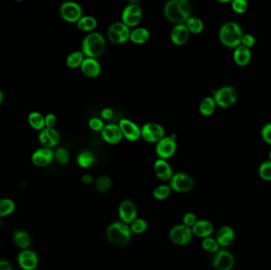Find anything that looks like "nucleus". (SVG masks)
<instances>
[{
  "label": "nucleus",
  "instance_id": "39",
  "mask_svg": "<svg viewBox=\"0 0 271 270\" xmlns=\"http://www.w3.org/2000/svg\"><path fill=\"white\" fill-rule=\"evenodd\" d=\"M232 7L236 14H242L247 11L248 2L247 0H232Z\"/></svg>",
  "mask_w": 271,
  "mask_h": 270
},
{
  "label": "nucleus",
  "instance_id": "13",
  "mask_svg": "<svg viewBox=\"0 0 271 270\" xmlns=\"http://www.w3.org/2000/svg\"><path fill=\"white\" fill-rule=\"evenodd\" d=\"M119 127L122 132L123 136L129 141H137L141 137V128L136 123L122 119L119 122Z\"/></svg>",
  "mask_w": 271,
  "mask_h": 270
},
{
  "label": "nucleus",
  "instance_id": "21",
  "mask_svg": "<svg viewBox=\"0 0 271 270\" xmlns=\"http://www.w3.org/2000/svg\"><path fill=\"white\" fill-rule=\"evenodd\" d=\"M53 158H54V153L50 148H41L34 153L32 161L37 166H44L49 164Z\"/></svg>",
  "mask_w": 271,
  "mask_h": 270
},
{
  "label": "nucleus",
  "instance_id": "4",
  "mask_svg": "<svg viewBox=\"0 0 271 270\" xmlns=\"http://www.w3.org/2000/svg\"><path fill=\"white\" fill-rule=\"evenodd\" d=\"M243 35V30L239 24L235 22H229L221 26L219 39L225 46L235 48L241 44Z\"/></svg>",
  "mask_w": 271,
  "mask_h": 270
},
{
  "label": "nucleus",
  "instance_id": "7",
  "mask_svg": "<svg viewBox=\"0 0 271 270\" xmlns=\"http://www.w3.org/2000/svg\"><path fill=\"white\" fill-rule=\"evenodd\" d=\"M169 237L175 244L184 246L192 240L193 231L191 227L187 226L185 224H179L170 231Z\"/></svg>",
  "mask_w": 271,
  "mask_h": 270
},
{
  "label": "nucleus",
  "instance_id": "43",
  "mask_svg": "<svg viewBox=\"0 0 271 270\" xmlns=\"http://www.w3.org/2000/svg\"><path fill=\"white\" fill-rule=\"evenodd\" d=\"M107 36H108V38L110 39V40L112 41L113 43H115V44H124L120 34H119L118 32L115 31V30L110 28V27H109L108 31H107Z\"/></svg>",
  "mask_w": 271,
  "mask_h": 270
},
{
  "label": "nucleus",
  "instance_id": "26",
  "mask_svg": "<svg viewBox=\"0 0 271 270\" xmlns=\"http://www.w3.org/2000/svg\"><path fill=\"white\" fill-rule=\"evenodd\" d=\"M217 108L215 100L212 97H207L201 101L199 106V110L203 116H209L213 115Z\"/></svg>",
  "mask_w": 271,
  "mask_h": 270
},
{
  "label": "nucleus",
  "instance_id": "53",
  "mask_svg": "<svg viewBox=\"0 0 271 270\" xmlns=\"http://www.w3.org/2000/svg\"><path fill=\"white\" fill-rule=\"evenodd\" d=\"M269 158H270V160H271V150L270 151V152H269Z\"/></svg>",
  "mask_w": 271,
  "mask_h": 270
},
{
  "label": "nucleus",
  "instance_id": "18",
  "mask_svg": "<svg viewBox=\"0 0 271 270\" xmlns=\"http://www.w3.org/2000/svg\"><path fill=\"white\" fill-rule=\"evenodd\" d=\"M39 140L44 147L51 148L60 142V135L53 128H43L39 134Z\"/></svg>",
  "mask_w": 271,
  "mask_h": 270
},
{
  "label": "nucleus",
  "instance_id": "50",
  "mask_svg": "<svg viewBox=\"0 0 271 270\" xmlns=\"http://www.w3.org/2000/svg\"><path fill=\"white\" fill-rule=\"evenodd\" d=\"M2 100H3V93L0 90V105L2 103Z\"/></svg>",
  "mask_w": 271,
  "mask_h": 270
},
{
  "label": "nucleus",
  "instance_id": "14",
  "mask_svg": "<svg viewBox=\"0 0 271 270\" xmlns=\"http://www.w3.org/2000/svg\"><path fill=\"white\" fill-rule=\"evenodd\" d=\"M118 214L122 222L131 224L137 219V211L134 203L129 200H123L119 206Z\"/></svg>",
  "mask_w": 271,
  "mask_h": 270
},
{
  "label": "nucleus",
  "instance_id": "9",
  "mask_svg": "<svg viewBox=\"0 0 271 270\" xmlns=\"http://www.w3.org/2000/svg\"><path fill=\"white\" fill-rule=\"evenodd\" d=\"M142 9L137 3H129L121 14V21L129 27L138 26L142 19Z\"/></svg>",
  "mask_w": 271,
  "mask_h": 270
},
{
  "label": "nucleus",
  "instance_id": "1",
  "mask_svg": "<svg viewBox=\"0 0 271 270\" xmlns=\"http://www.w3.org/2000/svg\"><path fill=\"white\" fill-rule=\"evenodd\" d=\"M191 14V6L188 0H168L165 4V17L175 24L186 23Z\"/></svg>",
  "mask_w": 271,
  "mask_h": 270
},
{
  "label": "nucleus",
  "instance_id": "55",
  "mask_svg": "<svg viewBox=\"0 0 271 270\" xmlns=\"http://www.w3.org/2000/svg\"><path fill=\"white\" fill-rule=\"evenodd\" d=\"M0 226H1V220H0Z\"/></svg>",
  "mask_w": 271,
  "mask_h": 270
},
{
  "label": "nucleus",
  "instance_id": "37",
  "mask_svg": "<svg viewBox=\"0 0 271 270\" xmlns=\"http://www.w3.org/2000/svg\"><path fill=\"white\" fill-rule=\"evenodd\" d=\"M202 247L205 251L212 254H215L217 250H219V244L216 239L211 238L210 236L205 237L201 242Z\"/></svg>",
  "mask_w": 271,
  "mask_h": 270
},
{
  "label": "nucleus",
  "instance_id": "35",
  "mask_svg": "<svg viewBox=\"0 0 271 270\" xmlns=\"http://www.w3.org/2000/svg\"><path fill=\"white\" fill-rule=\"evenodd\" d=\"M260 178L266 182H271V160L264 161L259 167Z\"/></svg>",
  "mask_w": 271,
  "mask_h": 270
},
{
  "label": "nucleus",
  "instance_id": "42",
  "mask_svg": "<svg viewBox=\"0 0 271 270\" xmlns=\"http://www.w3.org/2000/svg\"><path fill=\"white\" fill-rule=\"evenodd\" d=\"M89 126L95 132H102L105 125L103 120L97 117H93L89 120Z\"/></svg>",
  "mask_w": 271,
  "mask_h": 270
},
{
  "label": "nucleus",
  "instance_id": "25",
  "mask_svg": "<svg viewBox=\"0 0 271 270\" xmlns=\"http://www.w3.org/2000/svg\"><path fill=\"white\" fill-rule=\"evenodd\" d=\"M150 39V32L144 27H137L130 34L129 40L134 44H143L149 41Z\"/></svg>",
  "mask_w": 271,
  "mask_h": 270
},
{
  "label": "nucleus",
  "instance_id": "41",
  "mask_svg": "<svg viewBox=\"0 0 271 270\" xmlns=\"http://www.w3.org/2000/svg\"><path fill=\"white\" fill-rule=\"evenodd\" d=\"M261 136L266 144L271 145V122L264 124L262 128Z\"/></svg>",
  "mask_w": 271,
  "mask_h": 270
},
{
  "label": "nucleus",
  "instance_id": "32",
  "mask_svg": "<svg viewBox=\"0 0 271 270\" xmlns=\"http://www.w3.org/2000/svg\"><path fill=\"white\" fill-rule=\"evenodd\" d=\"M95 187L100 193L107 192L112 187V180L108 176H101L95 182Z\"/></svg>",
  "mask_w": 271,
  "mask_h": 270
},
{
  "label": "nucleus",
  "instance_id": "6",
  "mask_svg": "<svg viewBox=\"0 0 271 270\" xmlns=\"http://www.w3.org/2000/svg\"><path fill=\"white\" fill-rule=\"evenodd\" d=\"M60 14L65 22L77 23L82 16V9L78 2L65 1L60 7Z\"/></svg>",
  "mask_w": 271,
  "mask_h": 270
},
{
  "label": "nucleus",
  "instance_id": "45",
  "mask_svg": "<svg viewBox=\"0 0 271 270\" xmlns=\"http://www.w3.org/2000/svg\"><path fill=\"white\" fill-rule=\"evenodd\" d=\"M197 221V218L193 212H188L186 213L185 216H183V224H185L187 226L192 228L194 224Z\"/></svg>",
  "mask_w": 271,
  "mask_h": 270
},
{
  "label": "nucleus",
  "instance_id": "11",
  "mask_svg": "<svg viewBox=\"0 0 271 270\" xmlns=\"http://www.w3.org/2000/svg\"><path fill=\"white\" fill-rule=\"evenodd\" d=\"M177 150V144L175 139L171 136H164L157 142L155 152L160 158L168 159L174 156Z\"/></svg>",
  "mask_w": 271,
  "mask_h": 270
},
{
  "label": "nucleus",
  "instance_id": "31",
  "mask_svg": "<svg viewBox=\"0 0 271 270\" xmlns=\"http://www.w3.org/2000/svg\"><path fill=\"white\" fill-rule=\"evenodd\" d=\"M29 123L30 126L36 130H41L45 126L44 117L39 112H33L29 115Z\"/></svg>",
  "mask_w": 271,
  "mask_h": 270
},
{
  "label": "nucleus",
  "instance_id": "49",
  "mask_svg": "<svg viewBox=\"0 0 271 270\" xmlns=\"http://www.w3.org/2000/svg\"><path fill=\"white\" fill-rule=\"evenodd\" d=\"M11 270V266L10 263L6 261H0V270Z\"/></svg>",
  "mask_w": 271,
  "mask_h": 270
},
{
  "label": "nucleus",
  "instance_id": "22",
  "mask_svg": "<svg viewBox=\"0 0 271 270\" xmlns=\"http://www.w3.org/2000/svg\"><path fill=\"white\" fill-rule=\"evenodd\" d=\"M18 262L22 269L33 270L38 266V257L31 250H24L18 255Z\"/></svg>",
  "mask_w": 271,
  "mask_h": 270
},
{
  "label": "nucleus",
  "instance_id": "38",
  "mask_svg": "<svg viewBox=\"0 0 271 270\" xmlns=\"http://www.w3.org/2000/svg\"><path fill=\"white\" fill-rule=\"evenodd\" d=\"M130 229L132 233L141 234L145 232L148 228V224L144 219H135L133 222L131 223Z\"/></svg>",
  "mask_w": 271,
  "mask_h": 270
},
{
  "label": "nucleus",
  "instance_id": "36",
  "mask_svg": "<svg viewBox=\"0 0 271 270\" xmlns=\"http://www.w3.org/2000/svg\"><path fill=\"white\" fill-rule=\"evenodd\" d=\"M14 203L9 199L0 200V217L8 216L14 212Z\"/></svg>",
  "mask_w": 271,
  "mask_h": 270
},
{
  "label": "nucleus",
  "instance_id": "5",
  "mask_svg": "<svg viewBox=\"0 0 271 270\" xmlns=\"http://www.w3.org/2000/svg\"><path fill=\"white\" fill-rule=\"evenodd\" d=\"M213 98L217 106L221 108L228 109L236 102L238 94L233 86H226L216 90Z\"/></svg>",
  "mask_w": 271,
  "mask_h": 270
},
{
  "label": "nucleus",
  "instance_id": "54",
  "mask_svg": "<svg viewBox=\"0 0 271 270\" xmlns=\"http://www.w3.org/2000/svg\"><path fill=\"white\" fill-rule=\"evenodd\" d=\"M15 1H17V2H21L22 0H15Z\"/></svg>",
  "mask_w": 271,
  "mask_h": 270
},
{
  "label": "nucleus",
  "instance_id": "29",
  "mask_svg": "<svg viewBox=\"0 0 271 270\" xmlns=\"http://www.w3.org/2000/svg\"><path fill=\"white\" fill-rule=\"evenodd\" d=\"M185 24L191 34H200L204 30L202 21L197 17H190Z\"/></svg>",
  "mask_w": 271,
  "mask_h": 270
},
{
  "label": "nucleus",
  "instance_id": "33",
  "mask_svg": "<svg viewBox=\"0 0 271 270\" xmlns=\"http://www.w3.org/2000/svg\"><path fill=\"white\" fill-rule=\"evenodd\" d=\"M14 240L15 244L21 248H26L30 244V238L29 234L22 231L15 232L14 235Z\"/></svg>",
  "mask_w": 271,
  "mask_h": 270
},
{
  "label": "nucleus",
  "instance_id": "3",
  "mask_svg": "<svg viewBox=\"0 0 271 270\" xmlns=\"http://www.w3.org/2000/svg\"><path fill=\"white\" fill-rule=\"evenodd\" d=\"M131 234L130 227L122 221L113 223L108 227L107 231L109 242L117 247L126 246L130 241Z\"/></svg>",
  "mask_w": 271,
  "mask_h": 270
},
{
  "label": "nucleus",
  "instance_id": "15",
  "mask_svg": "<svg viewBox=\"0 0 271 270\" xmlns=\"http://www.w3.org/2000/svg\"><path fill=\"white\" fill-rule=\"evenodd\" d=\"M80 69L83 75L89 78H97L102 72L100 63L96 58L92 57H85L81 64Z\"/></svg>",
  "mask_w": 271,
  "mask_h": 270
},
{
  "label": "nucleus",
  "instance_id": "2",
  "mask_svg": "<svg viewBox=\"0 0 271 270\" xmlns=\"http://www.w3.org/2000/svg\"><path fill=\"white\" fill-rule=\"evenodd\" d=\"M105 49L106 40L100 33H90L82 40L81 51L86 57L98 58L103 54Z\"/></svg>",
  "mask_w": 271,
  "mask_h": 270
},
{
  "label": "nucleus",
  "instance_id": "19",
  "mask_svg": "<svg viewBox=\"0 0 271 270\" xmlns=\"http://www.w3.org/2000/svg\"><path fill=\"white\" fill-rule=\"evenodd\" d=\"M154 170H155L157 178L163 182L171 180V177L173 176L171 166L166 161V159H163V158H159V159L155 161Z\"/></svg>",
  "mask_w": 271,
  "mask_h": 270
},
{
  "label": "nucleus",
  "instance_id": "30",
  "mask_svg": "<svg viewBox=\"0 0 271 270\" xmlns=\"http://www.w3.org/2000/svg\"><path fill=\"white\" fill-rule=\"evenodd\" d=\"M77 162H78V166L82 168H88L94 164L95 156H94L92 152L85 151L78 154Z\"/></svg>",
  "mask_w": 271,
  "mask_h": 270
},
{
  "label": "nucleus",
  "instance_id": "23",
  "mask_svg": "<svg viewBox=\"0 0 271 270\" xmlns=\"http://www.w3.org/2000/svg\"><path fill=\"white\" fill-rule=\"evenodd\" d=\"M233 58L238 66H247L251 59V52L250 48L244 46L243 44H239V46L235 48V51L233 53Z\"/></svg>",
  "mask_w": 271,
  "mask_h": 270
},
{
  "label": "nucleus",
  "instance_id": "44",
  "mask_svg": "<svg viewBox=\"0 0 271 270\" xmlns=\"http://www.w3.org/2000/svg\"><path fill=\"white\" fill-rule=\"evenodd\" d=\"M256 42L255 37L251 34H245L243 35L242 40H241V44H243L244 46L247 47V48H251L253 47Z\"/></svg>",
  "mask_w": 271,
  "mask_h": 270
},
{
  "label": "nucleus",
  "instance_id": "24",
  "mask_svg": "<svg viewBox=\"0 0 271 270\" xmlns=\"http://www.w3.org/2000/svg\"><path fill=\"white\" fill-rule=\"evenodd\" d=\"M192 231L196 236L204 238L213 234V225L208 220H197L192 226Z\"/></svg>",
  "mask_w": 271,
  "mask_h": 270
},
{
  "label": "nucleus",
  "instance_id": "16",
  "mask_svg": "<svg viewBox=\"0 0 271 270\" xmlns=\"http://www.w3.org/2000/svg\"><path fill=\"white\" fill-rule=\"evenodd\" d=\"M101 132L103 140L110 144H119L123 139L122 132L116 124H107Z\"/></svg>",
  "mask_w": 271,
  "mask_h": 270
},
{
  "label": "nucleus",
  "instance_id": "40",
  "mask_svg": "<svg viewBox=\"0 0 271 270\" xmlns=\"http://www.w3.org/2000/svg\"><path fill=\"white\" fill-rule=\"evenodd\" d=\"M56 158L60 164H67L69 161V152L65 148H58L56 152Z\"/></svg>",
  "mask_w": 271,
  "mask_h": 270
},
{
  "label": "nucleus",
  "instance_id": "12",
  "mask_svg": "<svg viewBox=\"0 0 271 270\" xmlns=\"http://www.w3.org/2000/svg\"><path fill=\"white\" fill-rule=\"evenodd\" d=\"M235 264V258L226 250H218L213 257V266L217 270H231Z\"/></svg>",
  "mask_w": 271,
  "mask_h": 270
},
{
  "label": "nucleus",
  "instance_id": "52",
  "mask_svg": "<svg viewBox=\"0 0 271 270\" xmlns=\"http://www.w3.org/2000/svg\"><path fill=\"white\" fill-rule=\"evenodd\" d=\"M138 1L139 0H129V2H130V3H137Z\"/></svg>",
  "mask_w": 271,
  "mask_h": 270
},
{
  "label": "nucleus",
  "instance_id": "17",
  "mask_svg": "<svg viewBox=\"0 0 271 270\" xmlns=\"http://www.w3.org/2000/svg\"><path fill=\"white\" fill-rule=\"evenodd\" d=\"M189 30L185 23L175 24L171 33V40L173 44L177 46H181L187 42L190 37Z\"/></svg>",
  "mask_w": 271,
  "mask_h": 270
},
{
  "label": "nucleus",
  "instance_id": "8",
  "mask_svg": "<svg viewBox=\"0 0 271 270\" xmlns=\"http://www.w3.org/2000/svg\"><path fill=\"white\" fill-rule=\"evenodd\" d=\"M194 186L193 178L186 173H177L171 178L170 187L178 193H187L191 191Z\"/></svg>",
  "mask_w": 271,
  "mask_h": 270
},
{
  "label": "nucleus",
  "instance_id": "48",
  "mask_svg": "<svg viewBox=\"0 0 271 270\" xmlns=\"http://www.w3.org/2000/svg\"><path fill=\"white\" fill-rule=\"evenodd\" d=\"M81 180L82 182L84 183V184L89 185L91 184L94 182V178L93 177L90 175V174H83L82 178H81Z\"/></svg>",
  "mask_w": 271,
  "mask_h": 270
},
{
  "label": "nucleus",
  "instance_id": "47",
  "mask_svg": "<svg viewBox=\"0 0 271 270\" xmlns=\"http://www.w3.org/2000/svg\"><path fill=\"white\" fill-rule=\"evenodd\" d=\"M113 116H114V112L111 109L106 108L102 110V112H101V116L104 120H110L112 118Z\"/></svg>",
  "mask_w": 271,
  "mask_h": 270
},
{
  "label": "nucleus",
  "instance_id": "10",
  "mask_svg": "<svg viewBox=\"0 0 271 270\" xmlns=\"http://www.w3.org/2000/svg\"><path fill=\"white\" fill-rule=\"evenodd\" d=\"M165 136L164 128L157 123H147L141 128V137L148 143L159 142Z\"/></svg>",
  "mask_w": 271,
  "mask_h": 270
},
{
  "label": "nucleus",
  "instance_id": "46",
  "mask_svg": "<svg viewBox=\"0 0 271 270\" xmlns=\"http://www.w3.org/2000/svg\"><path fill=\"white\" fill-rule=\"evenodd\" d=\"M44 122H45V127L46 128H53L56 122V116H55L54 114H48L44 117Z\"/></svg>",
  "mask_w": 271,
  "mask_h": 270
},
{
  "label": "nucleus",
  "instance_id": "34",
  "mask_svg": "<svg viewBox=\"0 0 271 270\" xmlns=\"http://www.w3.org/2000/svg\"><path fill=\"white\" fill-rule=\"evenodd\" d=\"M171 188L170 186L166 185H161L157 186L156 188L153 191V196L156 200H163L167 199L171 194Z\"/></svg>",
  "mask_w": 271,
  "mask_h": 270
},
{
  "label": "nucleus",
  "instance_id": "51",
  "mask_svg": "<svg viewBox=\"0 0 271 270\" xmlns=\"http://www.w3.org/2000/svg\"><path fill=\"white\" fill-rule=\"evenodd\" d=\"M218 2H223V3H227V2H230L232 1V0H217Z\"/></svg>",
  "mask_w": 271,
  "mask_h": 270
},
{
  "label": "nucleus",
  "instance_id": "28",
  "mask_svg": "<svg viewBox=\"0 0 271 270\" xmlns=\"http://www.w3.org/2000/svg\"><path fill=\"white\" fill-rule=\"evenodd\" d=\"M85 57L86 56L82 51H74V52H71L66 58L67 66L73 68V69L80 68L81 64L84 60Z\"/></svg>",
  "mask_w": 271,
  "mask_h": 270
},
{
  "label": "nucleus",
  "instance_id": "27",
  "mask_svg": "<svg viewBox=\"0 0 271 270\" xmlns=\"http://www.w3.org/2000/svg\"><path fill=\"white\" fill-rule=\"evenodd\" d=\"M77 23L78 28L84 32L92 31L93 30L96 28L97 25H98L96 18L90 16V15L82 16V18Z\"/></svg>",
  "mask_w": 271,
  "mask_h": 270
},
{
  "label": "nucleus",
  "instance_id": "20",
  "mask_svg": "<svg viewBox=\"0 0 271 270\" xmlns=\"http://www.w3.org/2000/svg\"><path fill=\"white\" fill-rule=\"evenodd\" d=\"M216 240L221 247H227L235 240V231L231 227H222L217 231Z\"/></svg>",
  "mask_w": 271,
  "mask_h": 270
}]
</instances>
